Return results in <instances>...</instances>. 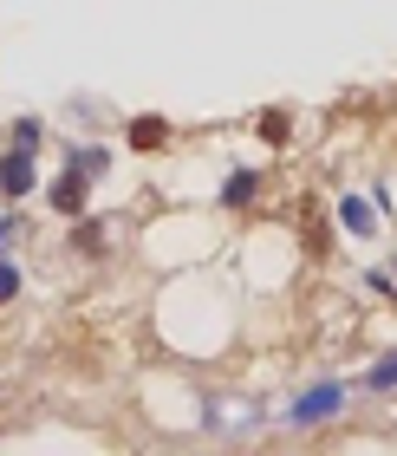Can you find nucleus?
<instances>
[{"label":"nucleus","instance_id":"8","mask_svg":"<svg viewBox=\"0 0 397 456\" xmlns=\"http://www.w3.org/2000/svg\"><path fill=\"white\" fill-rule=\"evenodd\" d=\"M13 287H20V274H13V267H0V300H13Z\"/></svg>","mask_w":397,"mask_h":456},{"label":"nucleus","instance_id":"7","mask_svg":"<svg viewBox=\"0 0 397 456\" xmlns=\"http://www.w3.org/2000/svg\"><path fill=\"white\" fill-rule=\"evenodd\" d=\"M371 385H378V391H385V385H397V359H391V365H378V371H371Z\"/></svg>","mask_w":397,"mask_h":456},{"label":"nucleus","instance_id":"3","mask_svg":"<svg viewBox=\"0 0 397 456\" xmlns=\"http://www.w3.org/2000/svg\"><path fill=\"white\" fill-rule=\"evenodd\" d=\"M85 176H92V170H78V176L66 170V176H59V190H53V202H59V209H66V216H78V209H85Z\"/></svg>","mask_w":397,"mask_h":456},{"label":"nucleus","instance_id":"5","mask_svg":"<svg viewBox=\"0 0 397 456\" xmlns=\"http://www.w3.org/2000/svg\"><path fill=\"white\" fill-rule=\"evenodd\" d=\"M131 143H137V151H157V143H163V118H137L131 124Z\"/></svg>","mask_w":397,"mask_h":456},{"label":"nucleus","instance_id":"6","mask_svg":"<svg viewBox=\"0 0 397 456\" xmlns=\"http://www.w3.org/2000/svg\"><path fill=\"white\" fill-rule=\"evenodd\" d=\"M261 137H274V143H280V137H287V118H280V111H267V118H261Z\"/></svg>","mask_w":397,"mask_h":456},{"label":"nucleus","instance_id":"1","mask_svg":"<svg viewBox=\"0 0 397 456\" xmlns=\"http://www.w3.org/2000/svg\"><path fill=\"white\" fill-rule=\"evenodd\" d=\"M0 190H7V196H27L33 190V157L27 151H13L7 163H0Z\"/></svg>","mask_w":397,"mask_h":456},{"label":"nucleus","instance_id":"2","mask_svg":"<svg viewBox=\"0 0 397 456\" xmlns=\"http://www.w3.org/2000/svg\"><path fill=\"white\" fill-rule=\"evenodd\" d=\"M326 411H339V385H320V391H306V398H300V411H294V418H300V424H320V418H326Z\"/></svg>","mask_w":397,"mask_h":456},{"label":"nucleus","instance_id":"4","mask_svg":"<svg viewBox=\"0 0 397 456\" xmlns=\"http://www.w3.org/2000/svg\"><path fill=\"white\" fill-rule=\"evenodd\" d=\"M339 222L352 228V235H371V209H365L359 196H345V202H339Z\"/></svg>","mask_w":397,"mask_h":456}]
</instances>
